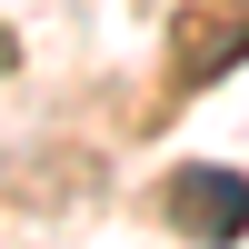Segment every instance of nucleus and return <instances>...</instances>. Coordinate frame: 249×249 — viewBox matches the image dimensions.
I'll return each instance as SVG.
<instances>
[{"label": "nucleus", "instance_id": "obj_1", "mask_svg": "<svg viewBox=\"0 0 249 249\" xmlns=\"http://www.w3.org/2000/svg\"><path fill=\"white\" fill-rule=\"evenodd\" d=\"M170 210H179V230H190V239L230 249V239L249 230V179H239V170H179Z\"/></svg>", "mask_w": 249, "mask_h": 249}]
</instances>
